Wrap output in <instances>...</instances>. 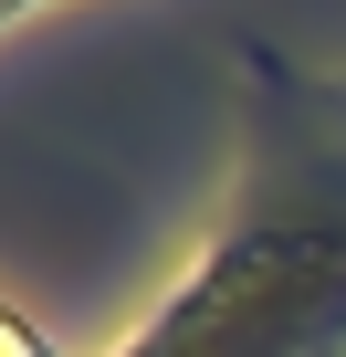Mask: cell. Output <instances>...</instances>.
<instances>
[{"mask_svg":"<svg viewBox=\"0 0 346 357\" xmlns=\"http://www.w3.org/2000/svg\"><path fill=\"white\" fill-rule=\"evenodd\" d=\"M0 357H32V347H22V336H11V326H0Z\"/></svg>","mask_w":346,"mask_h":357,"instance_id":"6da1fadb","label":"cell"}]
</instances>
